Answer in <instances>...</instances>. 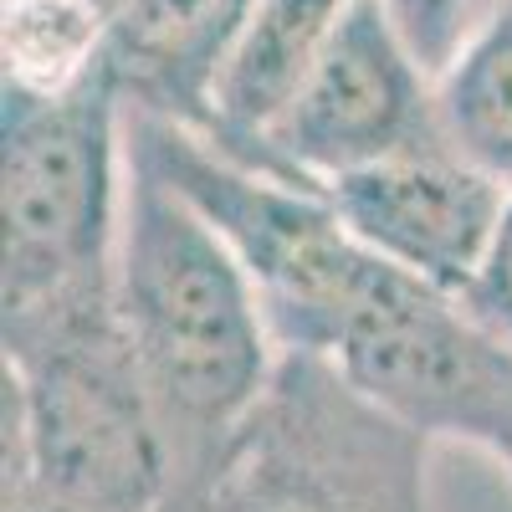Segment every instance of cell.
<instances>
[{
	"instance_id": "cell-3",
	"label": "cell",
	"mask_w": 512,
	"mask_h": 512,
	"mask_svg": "<svg viewBox=\"0 0 512 512\" xmlns=\"http://www.w3.org/2000/svg\"><path fill=\"white\" fill-rule=\"evenodd\" d=\"M128 113L108 67L62 98L0 93V323L113 292Z\"/></svg>"
},
{
	"instance_id": "cell-14",
	"label": "cell",
	"mask_w": 512,
	"mask_h": 512,
	"mask_svg": "<svg viewBox=\"0 0 512 512\" xmlns=\"http://www.w3.org/2000/svg\"><path fill=\"white\" fill-rule=\"evenodd\" d=\"M21 512H67V507H21Z\"/></svg>"
},
{
	"instance_id": "cell-10",
	"label": "cell",
	"mask_w": 512,
	"mask_h": 512,
	"mask_svg": "<svg viewBox=\"0 0 512 512\" xmlns=\"http://www.w3.org/2000/svg\"><path fill=\"white\" fill-rule=\"evenodd\" d=\"M113 16L98 0H0V93L62 98L103 72Z\"/></svg>"
},
{
	"instance_id": "cell-5",
	"label": "cell",
	"mask_w": 512,
	"mask_h": 512,
	"mask_svg": "<svg viewBox=\"0 0 512 512\" xmlns=\"http://www.w3.org/2000/svg\"><path fill=\"white\" fill-rule=\"evenodd\" d=\"M323 364L425 441L512 456V333L456 292L384 267Z\"/></svg>"
},
{
	"instance_id": "cell-13",
	"label": "cell",
	"mask_w": 512,
	"mask_h": 512,
	"mask_svg": "<svg viewBox=\"0 0 512 512\" xmlns=\"http://www.w3.org/2000/svg\"><path fill=\"white\" fill-rule=\"evenodd\" d=\"M472 308L487 313L502 333H512V195H507V210H502L497 241H492V251H487L482 282H477V292H472Z\"/></svg>"
},
{
	"instance_id": "cell-1",
	"label": "cell",
	"mask_w": 512,
	"mask_h": 512,
	"mask_svg": "<svg viewBox=\"0 0 512 512\" xmlns=\"http://www.w3.org/2000/svg\"><path fill=\"white\" fill-rule=\"evenodd\" d=\"M113 313L159 410L175 477L205 472L282 364L262 292L226 236L128 159Z\"/></svg>"
},
{
	"instance_id": "cell-12",
	"label": "cell",
	"mask_w": 512,
	"mask_h": 512,
	"mask_svg": "<svg viewBox=\"0 0 512 512\" xmlns=\"http://www.w3.org/2000/svg\"><path fill=\"white\" fill-rule=\"evenodd\" d=\"M384 6L415 62L436 82L456 67V57L472 47V36L492 16V0H384Z\"/></svg>"
},
{
	"instance_id": "cell-6",
	"label": "cell",
	"mask_w": 512,
	"mask_h": 512,
	"mask_svg": "<svg viewBox=\"0 0 512 512\" xmlns=\"http://www.w3.org/2000/svg\"><path fill=\"white\" fill-rule=\"evenodd\" d=\"M446 139L441 82L415 62L384 0H354L251 164L323 185Z\"/></svg>"
},
{
	"instance_id": "cell-2",
	"label": "cell",
	"mask_w": 512,
	"mask_h": 512,
	"mask_svg": "<svg viewBox=\"0 0 512 512\" xmlns=\"http://www.w3.org/2000/svg\"><path fill=\"white\" fill-rule=\"evenodd\" d=\"M0 344L6 512H159L175 461L113 292L0 323Z\"/></svg>"
},
{
	"instance_id": "cell-4",
	"label": "cell",
	"mask_w": 512,
	"mask_h": 512,
	"mask_svg": "<svg viewBox=\"0 0 512 512\" xmlns=\"http://www.w3.org/2000/svg\"><path fill=\"white\" fill-rule=\"evenodd\" d=\"M425 456L431 441L369 405L333 364L282 354L256 410L164 502L190 512H431Z\"/></svg>"
},
{
	"instance_id": "cell-7",
	"label": "cell",
	"mask_w": 512,
	"mask_h": 512,
	"mask_svg": "<svg viewBox=\"0 0 512 512\" xmlns=\"http://www.w3.org/2000/svg\"><path fill=\"white\" fill-rule=\"evenodd\" d=\"M328 205L390 267L472 303L512 185L451 139L318 185Z\"/></svg>"
},
{
	"instance_id": "cell-9",
	"label": "cell",
	"mask_w": 512,
	"mask_h": 512,
	"mask_svg": "<svg viewBox=\"0 0 512 512\" xmlns=\"http://www.w3.org/2000/svg\"><path fill=\"white\" fill-rule=\"evenodd\" d=\"M354 0H251L236 52L216 88V123L205 139L251 159L318 67Z\"/></svg>"
},
{
	"instance_id": "cell-15",
	"label": "cell",
	"mask_w": 512,
	"mask_h": 512,
	"mask_svg": "<svg viewBox=\"0 0 512 512\" xmlns=\"http://www.w3.org/2000/svg\"><path fill=\"white\" fill-rule=\"evenodd\" d=\"M502 466H507V477H512V456H507V461H502Z\"/></svg>"
},
{
	"instance_id": "cell-8",
	"label": "cell",
	"mask_w": 512,
	"mask_h": 512,
	"mask_svg": "<svg viewBox=\"0 0 512 512\" xmlns=\"http://www.w3.org/2000/svg\"><path fill=\"white\" fill-rule=\"evenodd\" d=\"M246 16L251 0H123L103 57L123 108L210 134Z\"/></svg>"
},
{
	"instance_id": "cell-11",
	"label": "cell",
	"mask_w": 512,
	"mask_h": 512,
	"mask_svg": "<svg viewBox=\"0 0 512 512\" xmlns=\"http://www.w3.org/2000/svg\"><path fill=\"white\" fill-rule=\"evenodd\" d=\"M441 118L461 154L512 185V0H492L472 47L441 77Z\"/></svg>"
}]
</instances>
